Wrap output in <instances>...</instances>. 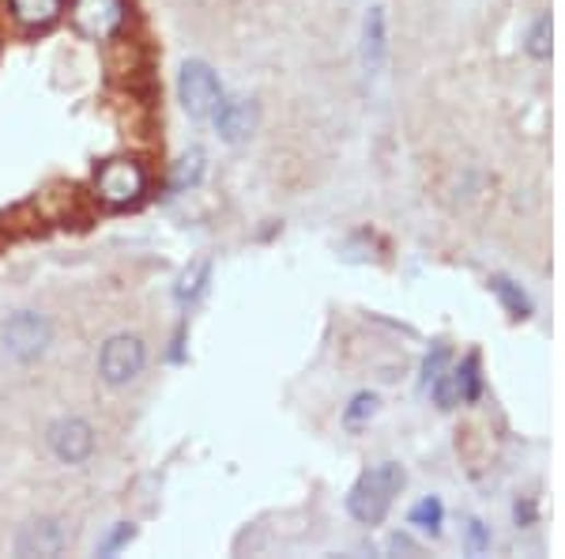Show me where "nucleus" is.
Segmentation results:
<instances>
[{
  "label": "nucleus",
  "instance_id": "nucleus-19",
  "mask_svg": "<svg viewBox=\"0 0 565 559\" xmlns=\"http://www.w3.org/2000/svg\"><path fill=\"white\" fill-rule=\"evenodd\" d=\"M132 537H136L132 522H117V529L109 533V537H102V540H99V556H114V552H122V548H125Z\"/></svg>",
  "mask_w": 565,
  "mask_h": 559
},
{
  "label": "nucleus",
  "instance_id": "nucleus-18",
  "mask_svg": "<svg viewBox=\"0 0 565 559\" xmlns=\"http://www.w3.org/2000/svg\"><path fill=\"white\" fill-rule=\"evenodd\" d=\"M204 178V151H188L174 167V190H193Z\"/></svg>",
  "mask_w": 565,
  "mask_h": 559
},
{
  "label": "nucleus",
  "instance_id": "nucleus-2",
  "mask_svg": "<svg viewBox=\"0 0 565 559\" xmlns=\"http://www.w3.org/2000/svg\"><path fill=\"white\" fill-rule=\"evenodd\" d=\"M177 95H182V106L193 117H211L222 103V83L219 76L208 69L204 61H185L182 65V80H177Z\"/></svg>",
  "mask_w": 565,
  "mask_h": 559
},
{
  "label": "nucleus",
  "instance_id": "nucleus-10",
  "mask_svg": "<svg viewBox=\"0 0 565 559\" xmlns=\"http://www.w3.org/2000/svg\"><path fill=\"white\" fill-rule=\"evenodd\" d=\"M384 8H370L362 23V65L366 72H381L384 54H389V42H384Z\"/></svg>",
  "mask_w": 565,
  "mask_h": 559
},
{
  "label": "nucleus",
  "instance_id": "nucleus-3",
  "mask_svg": "<svg viewBox=\"0 0 565 559\" xmlns=\"http://www.w3.org/2000/svg\"><path fill=\"white\" fill-rule=\"evenodd\" d=\"M143 185H148V178H143L140 163H132V159H109V163L94 174V193H99L106 205H117V208L140 201Z\"/></svg>",
  "mask_w": 565,
  "mask_h": 559
},
{
  "label": "nucleus",
  "instance_id": "nucleus-16",
  "mask_svg": "<svg viewBox=\"0 0 565 559\" xmlns=\"http://www.w3.org/2000/svg\"><path fill=\"white\" fill-rule=\"evenodd\" d=\"M377 409H381V397L370 393V389H362V393H355L350 397V404L344 409V423L350 431H358V427H366L373 417H377Z\"/></svg>",
  "mask_w": 565,
  "mask_h": 559
},
{
  "label": "nucleus",
  "instance_id": "nucleus-15",
  "mask_svg": "<svg viewBox=\"0 0 565 559\" xmlns=\"http://www.w3.org/2000/svg\"><path fill=\"white\" fill-rule=\"evenodd\" d=\"M411 525H415V529H423V533H430V537H438L441 525H445V506H441V499H438V495L418 499V503L411 506Z\"/></svg>",
  "mask_w": 565,
  "mask_h": 559
},
{
  "label": "nucleus",
  "instance_id": "nucleus-13",
  "mask_svg": "<svg viewBox=\"0 0 565 559\" xmlns=\"http://www.w3.org/2000/svg\"><path fill=\"white\" fill-rule=\"evenodd\" d=\"M8 8H12L15 23L27 31L49 27L61 15V0H8Z\"/></svg>",
  "mask_w": 565,
  "mask_h": 559
},
{
  "label": "nucleus",
  "instance_id": "nucleus-8",
  "mask_svg": "<svg viewBox=\"0 0 565 559\" xmlns=\"http://www.w3.org/2000/svg\"><path fill=\"white\" fill-rule=\"evenodd\" d=\"M49 450H54L61 461L68 465H80L88 461L91 450H94V431L88 420H57L54 427H49Z\"/></svg>",
  "mask_w": 565,
  "mask_h": 559
},
{
  "label": "nucleus",
  "instance_id": "nucleus-4",
  "mask_svg": "<svg viewBox=\"0 0 565 559\" xmlns=\"http://www.w3.org/2000/svg\"><path fill=\"white\" fill-rule=\"evenodd\" d=\"M143 363H148V352H143V341L140 336H114V341H106V349L99 355V375L102 383L109 386H125L132 383L136 375L143 370Z\"/></svg>",
  "mask_w": 565,
  "mask_h": 559
},
{
  "label": "nucleus",
  "instance_id": "nucleus-14",
  "mask_svg": "<svg viewBox=\"0 0 565 559\" xmlns=\"http://www.w3.org/2000/svg\"><path fill=\"white\" fill-rule=\"evenodd\" d=\"M524 49H528L532 61H551V54H554V20H551V12L535 15V23L528 27Z\"/></svg>",
  "mask_w": 565,
  "mask_h": 559
},
{
  "label": "nucleus",
  "instance_id": "nucleus-7",
  "mask_svg": "<svg viewBox=\"0 0 565 559\" xmlns=\"http://www.w3.org/2000/svg\"><path fill=\"white\" fill-rule=\"evenodd\" d=\"M72 540L68 525L61 518H38L31 525H23L20 537H15V552L20 556H61Z\"/></svg>",
  "mask_w": 565,
  "mask_h": 559
},
{
  "label": "nucleus",
  "instance_id": "nucleus-6",
  "mask_svg": "<svg viewBox=\"0 0 565 559\" xmlns=\"http://www.w3.org/2000/svg\"><path fill=\"white\" fill-rule=\"evenodd\" d=\"M46 344H49V321L34 315V310H23V315H15L4 326V349L20 363L38 360V355L46 352Z\"/></svg>",
  "mask_w": 565,
  "mask_h": 559
},
{
  "label": "nucleus",
  "instance_id": "nucleus-20",
  "mask_svg": "<svg viewBox=\"0 0 565 559\" xmlns=\"http://www.w3.org/2000/svg\"><path fill=\"white\" fill-rule=\"evenodd\" d=\"M445 363H449V349H445V344H434V352L423 360V386H430L434 378L445 375Z\"/></svg>",
  "mask_w": 565,
  "mask_h": 559
},
{
  "label": "nucleus",
  "instance_id": "nucleus-21",
  "mask_svg": "<svg viewBox=\"0 0 565 559\" xmlns=\"http://www.w3.org/2000/svg\"><path fill=\"white\" fill-rule=\"evenodd\" d=\"M468 548H471V552H486V548H491V525L471 518L468 522Z\"/></svg>",
  "mask_w": 565,
  "mask_h": 559
},
{
  "label": "nucleus",
  "instance_id": "nucleus-1",
  "mask_svg": "<svg viewBox=\"0 0 565 559\" xmlns=\"http://www.w3.org/2000/svg\"><path fill=\"white\" fill-rule=\"evenodd\" d=\"M404 484H407V477H404V469H400L396 461L373 465V469L362 472V477L355 480V488H350V495H347L350 518L362 522V525L384 522V514H389L392 499H396L400 491H404Z\"/></svg>",
  "mask_w": 565,
  "mask_h": 559
},
{
  "label": "nucleus",
  "instance_id": "nucleus-12",
  "mask_svg": "<svg viewBox=\"0 0 565 559\" xmlns=\"http://www.w3.org/2000/svg\"><path fill=\"white\" fill-rule=\"evenodd\" d=\"M449 378H452V389H457V401L475 404L478 397H483V360H478V352L464 355L460 367L449 370Z\"/></svg>",
  "mask_w": 565,
  "mask_h": 559
},
{
  "label": "nucleus",
  "instance_id": "nucleus-11",
  "mask_svg": "<svg viewBox=\"0 0 565 559\" xmlns=\"http://www.w3.org/2000/svg\"><path fill=\"white\" fill-rule=\"evenodd\" d=\"M491 292L498 295V303L505 310H509V318L512 321H528L532 318V310H535V303H532V295L524 292V287L517 284V280H509V276H491Z\"/></svg>",
  "mask_w": 565,
  "mask_h": 559
},
{
  "label": "nucleus",
  "instance_id": "nucleus-5",
  "mask_svg": "<svg viewBox=\"0 0 565 559\" xmlns=\"http://www.w3.org/2000/svg\"><path fill=\"white\" fill-rule=\"evenodd\" d=\"M72 23H76V31L91 42L114 38L125 23V0H76Z\"/></svg>",
  "mask_w": 565,
  "mask_h": 559
},
{
  "label": "nucleus",
  "instance_id": "nucleus-9",
  "mask_svg": "<svg viewBox=\"0 0 565 559\" xmlns=\"http://www.w3.org/2000/svg\"><path fill=\"white\" fill-rule=\"evenodd\" d=\"M211 122H216L219 137L227 144H242L250 140L256 129V106L250 99H227V103H219V110L211 114Z\"/></svg>",
  "mask_w": 565,
  "mask_h": 559
},
{
  "label": "nucleus",
  "instance_id": "nucleus-17",
  "mask_svg": "<svg viewBox=\"0 0 565 559\" xmlns=\"http://www.w3.org/2000/svg\"><path fill=\"white\" fill-rule=\"evenodd\" d=\"M208 276H211V265L208 261H196L193 269H185L182 273V284H177V303H196L204 295V287H208Z\"/></svg>",
  "mask_w": 565,
  "mask_h": 559
}]
</instances>
